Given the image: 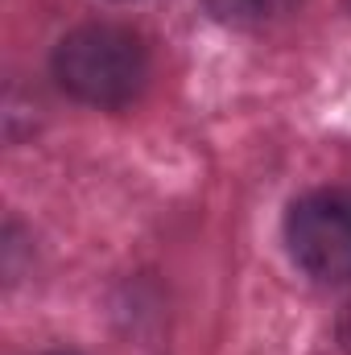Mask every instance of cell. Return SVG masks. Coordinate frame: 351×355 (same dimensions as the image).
<instances>
[{"label":"cell","instance_id":"6da1fadb","mask_svg":"<svg viewBox=\"0 0 351 355\" xmlns=\"http://www.w3.org/2000/svg\"><path fill=\"white\" fill-rule=\"evenodd\" d=\"M54 79L87 107H128L149 83V50L141 33L112 21H87L54 46Z\"/></svg>","mask_w":351,"mask_h":355},{"label":"cell","instance_id":"7a4b0ae2","mask_svg":"<svg viewBox=\"0 0 351 355\" xmlns=\"http://www.w3.org/2000/svg\"><path fill=\"white\" fill-rule=\"evenodd\" d=\"M285 244L293 265L318 285L351 281V190L327 186L302 194L285 215Z\"/></svg>","mask_w":351,"mask_h":355},{"label":"cell","instance_id":"3957f363","mask_svg":"<svg viewBox=\"0 0 351 355\" xmlns=\"http://www.w3.org/2000/svg\"><path fill=\"white\" fill-rule=\"evenodd\" d=\"M203 4L223 25H268L289 17L302 0H203Z\"/></svg>","mask_w":351,"mask_h":355},{"label":"cell","instance_id":"277c9868","mask_svg":"<svg viewBox=\"0 0 351 355\" xmlns=\"http://www.w3.org/2000/svg\"><path fill=\"white\" fill-rule=\"evenodd\" d=\"M339 347L351 355V302L343 306V314H339Z\"/></svg>","mask_w":351,"mask_h":355},{"label":"cell","instance_id":"5b68a950","mask_svg":"<svg viewBox=\"0 0 351 355\" xmlns=\"http://www.w3.org/2000/svg\"><path fill=\"white\" fill-rule=\"evenodd\" d=\"M46 355H75V352H46Z\"/></svg>","mask_w":351,"mask_h":355}]
</instances>
